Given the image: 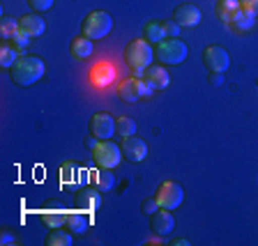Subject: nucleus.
Masks as SVG:
<instances>
[{"label": "nucleus", "mask_w": 258, "mask_h": 246, "mask_svg": "<svg viewBox=\"0 0 258 246\" xmlns=\"http://www.w3.org/2000/svg\"><path fill=\"white\" fill-rule=\"evenodd\" d=\"M122 147L118 143H113L111 138L108 140H99L97 147L92 150V161H95V166L99 168H111L115 171V166H120V161H122Z\"/></svg>", "instance_id": "39448f33"}, {"label": "nucleus", "mask_w": 258, "mask_h": 246, "mask_svg": "<svg viewBox=\"0 0 258 246\" xmlns=\"http://www.w3.org/2000/svg\"><path fill=\"white\" fill-rule=\"evenodd\" d=\"M21 55L23 53L10 42V39H5V42L0 44V67H3V69H12L14 62L21 58Z\"/></svg>", "instance_id": "5701e85b"}, {"label": "nucleus", "mask_w": 258, "mask_h": 246, "mask_svg": "<svg viewBox=\"0 0 258 246\" xmlns=\"http://www.w3.org/2000/svg\"><path fill=\"white\" fill-rule=\"evenodd\" d=\"M228 26H231L233 32H251L253 26H256V16L249 14V12H244V10H240L237 16L228 23Z\"/></svg>", "instance_id": "b1692460"}, {"label": "nucleus", "mask_w": 258, "mask_h": 246, "mask_svg": "<svg viewBox=\"0 0 258 246\" xmlns=\"http://www.w3.org/2000/svg\"><path fill=\"white\" fill-rule=\"evenodd\" d=\"M150 95H152V90L145 86L141 76H127L124 80H120V86H118V97H120V102H124V104H134Z\"/></svg>", "instance_id": "423d86ee"}, {"label": "nucleus", "mask_w": 258, "mask_h": 246, "mask_svg": "<svg viewBox=\"0 0 258 246\" xmlns=\"http://www.w3.org/2000/svg\"><path fill=\"white\" fill-rule=\"evenodd\" d=\"M97 143H99V138H97V136H86V138H83V145H86V147H88V150H95V147H97Z\"/></svg>", "instance_id": "72a5a7b5"}, {"label": "nucleus", "mask_w": 258, "mask_h": 246, "mask_svg": "<svg viewBox=\"0 0 258 246\" xmlns=\"http://www.w3.org/2000/svg\"><path fill=\"white\" fill-rule=\"evenodd\" d=\"M0 244H16V237L12 232H3L0 235Z\"/></svg>", "instance_id": "c9c22d12"}, {"label": "nucleus", "mask_w": 258, "mask_h": 246, "mask_svg": "<svg viewBox=\"0 0 258 246\" xmlns=\"http://www.w3.org/2000/svg\"><path fill=\"white\" fill-rule=\"evenodd\" d=\"M203 64L210 71H217V74H226L228 67H231V55L224 46L219 44H210L208 48H203Z\"/></svg>", "instance_id": "1a4fd4ad"}, {"label": "nucleus", "mask_w": 258, "mask_h": 246, "mask_svg": "<svg viewBox=\"0 0 258 246\" xmlns=\"http://www.w3.org/2000/svg\"><path fill=\"white\" fill-rule=\"evenodd\" d=\"M187 55H189V46L177 37H166L164 42H159L155 46V58L161 64H168V67L182 64L187 60Z\"/></svg>", "instance_id": "7ed1b4c3"}, {"label": "nucleus", "mask_w": 258, "mask_h": 246, "mask_svg": "<svg viewBox=\"0 0 258 246\" xmlns=\"http://www.w3.org/2000/svg\"><path fill=\"white\" fill-rule=\"evenodd\" d=\"M143 39L145 42H150L152 46H157L159 42H164L166 39V35H164V26H161V21H148L143 26Z\"/></svg>", "instance_id": "393cba45"}, {"label": "nucleus", "mask_w": 258, "mask_h": 246, "mask_svg": "<svg viewBox=\"0 0 258 246\" xmlns=\"http://www.w3.org/2000/svg\"><path fill=\"white\" fill-rule=\"evenodd\" d=\"M64 228H67L72 235H83V232L90 228V214H88L86 209L74 207L70 214H67V223H64Z\"/></svg>", "instance_id": "aec40b11"}, {"label": "nucleus", "mask_w": 258, "mask_h": 246, "mask_svg": "<svg viewBox=\"0 0 258 246\" xmlns=\"http://www.w3.org/2000/svg\"><path fill=\"white\" fill-rule=\"evenodd\" d=\"M240 10H242L240 0H217V5H215L217 19H219L221 23H226V26H228V23L235 19Z\"/></svg>", "instance_id": "412c9836"}, {"label": "nucleus", "mask_w": 258, "mask_h": 246, "mask_svg": "<svg viewBox=\"0 0 258 246\" xmlns=\"http://www.w3.org/2000/svg\"><path fill=\"white\" fill-rule=\"evenodd\" d=\"M60 184L64 189H76L88 184V173L79 161H64L60 166Z\"/></svg>", "instance_id": "9d476101"}, {"label": "nucleus", "mask_w": 258, "mask_h": 246, "mask_svg": "<svg viewBox=\"0 0 258 246\" xmlns=\"http://www.w3.org/2000/svg\"><path fill=\"white\" fill-rule=\"evenodd\" d=\"M70 53L74 60H86L92 55V39H88L86 35H79L70 42Z\"/></svg>", "instance_id": "4be33fe9"}, {"label": "nucleus", "mask_w": 258, "mask_h": 246, "mask_svg": "<svg viewBox=\"0 0 258 246\" xmlns=\"http://www.w3.org/2000/svg\"><path fill=\"white\" fill-rule=\"evenodd\" d=\"M88 129H90V134L97 136L99 140H108L118 129H115V120L108 115V113H95L90 118V124H88Z\"/></svg>", "instance_id": "f8f14e48"}, {"label": "nucleus", "mask_w": 258, "mask_h": 246, "mask_svg": "<svg viewBox=\"0 0 258 246\" xmlns=\"http://www.w3.org/2000/svg\"><path fill=\"white\" fill-rule=\"evenodd\" d=\"M157 209H159V203H157L155 196H150V198H145L143 203H141V212H143L145 216H152Z\"/></svg>", "instance_id": "c756f323"}, {"label": "nucleus", "mask_w": 258, "mask_h": 246, "mask_svg": "<svg viewBox=\"0 0 258 246\" xmlns=\"http://www.w3.org/2000/svg\"><path fill=\"white\" fill-rule=\"evenodd\" d=\"M240 5H242V10L244 12L258 16V0H240Z\"/></svg>", "instance_id": "473e14b6"}, {"label": "nucleus", "mask_w": 258, "mask_h": 246, "mask_svg": "<svg viewBox=\"0 0 258 246\" xmlns=\"http://www.w3.org/2000/svg\"><path fill=\"white\" fill-rule=\"evenodd\" d=\"M46 246H72L74 239H72V232L70 230H62V228H51L44 239Z\"/></svg>", "instance_id": "a878e982"}, {"label": "nucleus", "mask_w": 258, "mask_h": 246, "mask_svg": "<svg viewBox=\"0 0 258 246\" xmlns=\"http://www.w3.org/2000/svg\"><path fill=\"white\" fill-rule=\"evenodd\" d=\"M30 39H32V37H28L26 32H21V30H19V32H16V35H14V37L10 39V42L14 44V46L19 48V51H23V48H26L28 44H30Z\"/></svg>", "instance_id": "2f4dec72"}, {"label": "nucleus", "mask_w": 258, "mask_h": 246, "mask_svg": "<svg viewBox=\"0 0 258 246\" xmlns=\"http://www.w3.org/2000/svg\"><path fill=\"white\" fill-rule=\"evenodd\" d=\"M141 78H143V83L150 88V90H166V88L171 86V74H168V69L161 62L150 64V67L141 74Z\"/></svg>", "instance_id": "9b49d317"}, {"label": "nucleus", "mask_w": 258, "mask_h": 246, "mask_svg": "<svg viewBox=\"0 0 258 246\" xmlns=\"http://www.w3.org/2000/svg\"><path fill=\"white\" fill-rule=\"evenodd\" d=\"M19 30L26 32L28 37H42L44 32H46V21H44L42 16L37 12H32V14H23L19 19Z\"/></svg>", "instance_id": "a211bd4d"}, {"label": "nucleus", "mask_w": 258, "mask_h": 246, "mask_svg": "<svg viewBox=\"0 0 258 246\" xmlns=\"http://www.w3.org/2000/svg\"><path fill=\"white\" fill-rule=\"evenodd\" d=\"M46 71V64L39 55H32V53H26L14 62V67L10 69V78L14 86L19 88H30L35 86L39 78L44 76Z\"/></svg>", "instance_id": "f257e3e1"}, {"label": "nucleus", "mask_w": 258, "mask_h": 246, "mask_svg": "<svg viewBox=\"0 0 258 246\" xmlns=\"http://www.w3.org/2000/svg\"><path fill=\"white\" fill-rule=\"evenodd\" d=\"M124 62L132 69L134 76H141L148 67L152 64V58H155V48H152L150 42L145 39H132V42L124 46Z\"/></svg>", "instance_id": "f03ea898"}, {"label": "nucleus", "mask_w": 258, "mask_h": 246, "mask_svg": "<svg viewBox=\"0 0 258 246\" xmlns=\"http://www.w3.org/2000/svg\"><path fill=\"white\" fill-rule=\"evenodd\" d=\"M168 244H171V246H189V244H191V241H189V239H184V237H175V239H171V241H168Z\"/></svg>", "instance_id": "e433bc0d"}, {"label": "nucleus", "mask_w": 258, "mask_h": 246, "mask_svg": "<svg viewBox=\"0 0 258 246\" xmlns=\"http://www.w3.org/2000/svg\"><path fill=\"white\" fill-rule=\"evenodd\" d=\"M67 214H70V209L64 207L60 200H55V198L46 200V203L39 207V212H37L39 221H42L46 228H62V225L67 223Z\"/></svg>", "instance_id": "0eeeda50"}, {"label": "nucleus", "mask_w": 258, "mask_h": 246, "mask_svg": "<svg viewBox=\"0 0 258 246\" xmlns=\"http://www.w3.org/2000/svg\"><path fill=\"white\" fill-rule=\"evenodd\" d=\"M171 19H175V21L180 23V28H196L201 23V19H203V14H201V10L196 5L182 3V5H177L175 10H173Z\"/></svg>", "instance_id": "2eb2a0df"}, {"label": "nucleus", "mask_w": 258, "mask_h": 246, "mask_svg": "<svg viewBox=\"0 0 258 246\" xmlns=\"http://www.w3.org/2000/svg\"><path fill=\"white\" fill-rule=\"evenodd\" d=\"M113 30V16L104 10H95L83 19V26H81V35H86L88 39L97 42V39H104L108 32Z\"/></svg>", "instance_id": "20e7f679"}, {"label": "nucleus", "mask_w": 258, "mask_h": 246, "mask_svg": "<svg viewBox=\"0 0 258 246\" xmlns=\"http://www.w3.org/2000/svg\"><path fill=\"white\" fill-rule=\"evenodd\" d=\"M118 71H115V64H111L108 60H99L90 69V83L95 88H108L115 80Z\"/></svg>", "instance_id": "4468645a"}, {"label": "nucleus", "mask_w": 258, "mask_h": 246, "mask_svg": "<svg viewBox=\"0 0 258 246\" xmlns=\"http://www.w3.org/2000/svg\"><path fill=\"white\" fill-rule=\"evenodd\" d=\"M16 32H19V19H14L10 14H3V19H0V37L12 39Z\"/></svg>", "instance_id": "bb28decb"}, {"label": "nucleus", "mask_w": 258, "mask_h": 246, "mask_svg": "<svg viewBox=\"0 0 258 246\" xmlns=\"http://www.w3.org/2000/svg\"><path fill=\"white\" fill-rule=\"evenodd\" d=\"M76 207L86 209L88 214H95L102 207V191H97L95 187H83L76 193Z\"/></svg>", "instance_id": "f3484780"}, {"label": "nucleus", "mask_w": 258, "mask_h": 246, "mask_svg": "<svg viewBox=\"0 0 258 246\" xmlns=\"http://www.w3.org/2000/svg\"><path fill=\"white\" fill-rule=\"evenodd\" d=\"M155 198H157V203H159V207H164V209H177L180 205H182V198H184V191H182V187L177 182H173V180H166V182H161L159 184V189H157V193H155Z\"/></svg>", "instance_id": "6e6552de"}, {"label": "nucleus", "mask_w": 258, "mask_h": 246, "mask_svg": "<svg viewBox=\"0 0 258 246\" xmlns=\"http://www.w3.org/2000/svg\"><path fill=\"white\" fill-rule=\"evenodd\" d=\"M150 228H152V232H155L157 237L171 235L173 228H175V219H173L171 209H164V207L157 209L155 214L150 216Z\"/></svg>", "instance_id": "dca6fc26"}, {"label": "nucleus", "mask_w": 258, "mask_h": 246, "mask_svg": "<svg viewBox=\"0 0 258 246\" xmlns=\"http://www.w3.org/2000/svg\"><path fill=\"white\" fill-rule=\"evenodd\" d=\"M161 26H164V35L166 37H180V23L175 21V19H166V21H161Z\"/></svg>", "instance_id": "c85d7f7f"}, {"label": "nucleus", "mask_w": 258, "mask_h": 246, "mask_svg": "<svg viewBox=\"0 0 258 246\" xmlns=\"http://www.w3.org/2000/svg\"><path fill=\"white\" fill-rule=\"evenodd\" d=\"M115 129H118V134L122 136V138H127V136H136V120L127 118V115L115 118Z\"/></svg>", "instance_id": "cd10ccee"}, {"label": "nucleus", "mask_w": 258, "mask_h": 246, "mask_svg": "<svg viewBox=\"0 0 258 246\" xmlns=\"http://www.w3.org/2000/svg\"><path fill=\"white\" fill-rule=\"evenodd\" d=\"M28 5H30L32 12L42 14V12H48L51 7H53V0H28Z\"/></svg>", "instance_id": "7c9ffc66"}, {"label": "nucleus", "mask_w": 258, "mask_h": 246, "mask_svg": "<svg viewBox=\"0 0 258 246\" xmlns=\"http://www.w3.org/2000/svg\"><path fill=\"white\" fill-rule=\"evenodd\" d=\"M120 147H122V156L129 163H141L148 156V143L139 136H127Z\"/></svg>", "instance_id": "ddd939ff"}, {"label": "nucleus", "mask_w": 258, "mask_h": 246, "mask_svg": "<svg viewBox=\"0 0 258 246\" xmlns=\"http://www.w3.org/2000/svg\"><path fill=\"white\" fill-rule=\"evenodd\" d=\"M88 182H90V187H95L97 191L106 193L115 187V175H113L111 168H99L97 166V171L88 173Z\"/></svg>", "instance_id": "6ab92c4d"}, {"label": "nucleus", "mask_w": 258, "mask_h": 246, "mask_svg": "<svg viewBox=\"0 0 258 246\" xmlns=\"http://www.w3.org/2000/svg\"><path fill=\"white\" fill-rule=\"evenodd\" d=\"M210 83H212V86H221V83H224V74L210 71Z\"/></svg>", "instance_id": "f704fd0d"}]
</instances>
